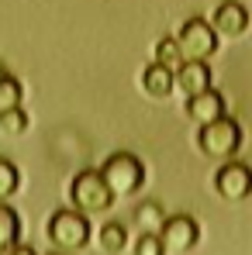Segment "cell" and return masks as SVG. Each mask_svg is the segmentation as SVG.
Masks as SVG:
<instances>
[{"instance_id":"cell-1","label":"cell","mask_w":252,"mask_h":255,"mask_svg":"<svg viewBox=\"0 0 252 255\" xmlns=\"http://www.w3.org/2000/svg\"><path fill=\"white\" fill-rule=\"evenodd\" d=\"M48 242L55 245V252H80L90 242V217L80 214L76 207H59L45 224Z\"/></svg>"},{"instance_id":"cell-2","label":"cell","mask_w":252,"mask_h":255,"mask_svg":"<svg viewBox=\"0 0 252 255\" xmlns=\"http://www.w3.org/2000/svg\"><path fill=\"white\" fill-rule=\"evenodd\" d=\"M114 190L104 183V176H100V169H83L76 172V179L69 183V204L76 207L80 214H104L114 207Z\"/></svg>"},{"instance_id":"cell-3","label":"cell","mask_w":252,"mask_h":255,"mask_svg":"<svg viewBox=\"0 0 252 255\" xmlns=\"http://www.w3.org/2000/svg\"><path fill=\"white\" fill-rule=\"evenodd\" d=\"M100 176H104V183L114 190V197H131V193H138L142 183H145V166H142V159L131 155V152H114V155L104 159Z\"/></svg>"},{"instance_id":"cell-4","label":"cell","mask_w":252,"mask_h":255,"mask_svg":"<svg viewBox=\"0 0 252 255\" xmlns=\"http://www.w3.org/2000/svg\"><path fill=\"white\" fill-rule=\"evenodd\" d=\"M197 148L211 155V159H232L239 148H242V128L239 121H232L228 114L225 118H218V121H211L197 131Z\"/></svg>"},{"instance_id":"cell-5","label":"cell","mask_w":252,"mask_h":255,"mask_svg":"<svg viewBox=\"0 0 252 255\" xmlns=\"http://www.w3.org/2000/svg\"><path fill=\"white\" fill-rule=\"evenodd\" d=\"M176 42H180V52H183V62H208L211 55L218 52V31L204 17H190L180 28Z\"/></svg>"},{"instance_id":"cell-6","label":"cell","mask_w":252,"mask_h":255,"mask_svg":"<svg viewBox=\"0 0 252 255\" xmlns=\"http://www.w3.org/2000/svg\"><path fill=\"white\" fill-rule=\"evenodd\" d=\"M197 238H201V228H197V221L190 214H173V217L163 221V228H159V242H163V252L166 255L190 252L197 245Z\"/></svg>"},{"instance_id":"cell-7","label":"cell","mask_w":252,"mask_h":255,"mask_svg":"<svg viewBox=\"0 0 252 255\" xmlns=\"http://www.w3.org/2000/svg\"><path fill=\"white\" fill-rule=\"evenodd\" d=\"M214 190H218L221 200H232V204L252 197V169L246 166V162L228 159L221 169L214 172Z\"/></svg>"},{"instance_id":"cell-8","label":"cell","mask_w":252,"mask_h":255,"mask_svg":"<svg viewBox=\"0 0 252 255\" xmlns=\"http://www.w3.org/2000/svg\"><path fill=\"white\" fill-rule=\"evenodd\" d=\"M249 24H252V14L239 0H225L211 14V28L218 31V38H242L249 31Z\"/></svg>"},{"instance_id":"cell-9","label":"cell","mask_w":252,"mask_h":255,"mask_svg":"<svg viewBox=\"0 0 252 255\" xmlns=\"http://www.w3.org/2000/svg\"><path fill=\"white\" fill-rule=\"evenodd\" d=\"M187 118H190L197 128L211 125V121H218V118H225V93H218V90L211 86V90L197 93V97H187Z\"/></svg>"},{"instance_id":"cell-10","label":"cell","mask_w":252,"mask_h":255,"mask_svg":"<svg viewBox=\"0 0 252 255\" xmlns=\"http://www.w3.org/2000/svg\"><path fill=\"white\" fill-rule=\"evenodd\" d=\"M142 90H145L152 100H166L169 93L176 90V73L166 69V66H159V62H149V66L142 69Z\"/></svg>"},{"instance_id":"cell-11","label":"cell","mask_w":252,"mask_h":255,"mask_svg":"<svg viewBox=\"0 0 252 255\" xmlns=\"http://www.w3.org/2000/svg\"><path fill=\"white\" fill-rule=\"evenodd\" d=\"M176 90H183L187 97L211 90V66L208 62H183L176 69Z\"/></svg>"},{"instance_id":"cell-12","label":"cell","mask_w":252,"mask_h":255,"mask_svg":"<svg viewBox=\"0 0 252 255\" xmlns=\"http://www.w3.org/2000/svg\"><path fill=\"white\" fill-rule=\"evenodd\" d=\"M17 238H21V217H17V211H10L0 200V255H10Z\"/></svg>"},{"instance_id":"cell-13","label":"cell","mask_w":252,"mask_h":255,"mask_svg":"<svg viewBox=\"0 0 252 255\" xmlns=\"http://www.w3.org/2000/svg\"><path fill=\"white\" fill-rule=\"evenodd\" d=\"M163 221H166V214H163V207H159L156 200H149V204H142V207L135 211V224H138L142 235H159Z\"/></svg>"},{"instance_id":"cell-14","label":"cell","mask_w":252,"mask_h":255,"mask_svg":"<svg viewBox=\"0 0 252 255\" xmlns=\"http://www.w3.org/2000/svg\"><path fill=\"white\" fill-rule=\"evenodd\" d=\"M125 245H128L125 224H121V221H107V224L100 228V249L107 255H118V252H125Z\"/></svg>"},{"instance_id":"cell-15","label":"cell","mask_w":252,"mask_h":255,"mask_svg":"<svg viewBox=\"0 0 252 255\" xmlns=\"http://www.w3.org/2000/svg\"><path fill=\"white\" fill-rule=\"evenodd\" d=\"M21 100H24L21 80L10 76V73H3L0 76V111H14V107H21Z\"/></svg>"},{"instance_id":"cell-16","label":"cell","mask_w":252,"mask_h":255,"mask_svg":"<svg viewBox=\"0 0 252 255\" xmlns=\"http://www.w3.org/2000/svg\"><path fill=\"white\" fill-rule=\"evenodd\" d=\"M152 62H159V66H166V69H180L183 66V52H180V42L176 38H159L156 42V55H152Z\"/></svg>"},{"instance_id":"cell-17","label":"cell","mask_w":252,"mask_h":255,"mask_svg":"<svg viewBox=\"0 0 252 255\" xmlns=\"http://www.w3.org/2000/svg\"><path fill=\"white\" fill-rule=\"evenodd\" d=\"M17 190H21V172H17V166L10 159H0V200L7 204Z\"/></svg>"},{"instance_id":"cell-18","label":"cell","mask_w":252,"mask_h":255,"mask_svg":"<svg viewBox=\"0 0 252 255\" xmlns=\"http://www.w3.org/2000/svg\"><path fill=\"white\" fill-rule=\"evenodd\" d=\"M0 131L10 134V138H21L28 131V114L24 107H14V111H0Z\"/></svg>"},{"instance_id":"cell-19","label":"cell","mask_w":252,"mask_h":255,"mask_svg":"<svg viewBox=\"0 0 252 255\" xmlns=\"http://www.w3.org/2000/svg\"><path fill=\"white\" fill-rule=\"evenodd\" d=\"M135 255H166V252H163L159 235H138V242H135Z\"/></svg>"},{"instance_id":"cell-20","label":"cell","mask_w":252,"mask_h":255,"mask_svg":"<svg viewBox=\"0 0 252 255\" xmlns=\"http://www.w3.org/2000/svg\"><path fill=\"white\" fill-rule=\"evenodd\" d=\"M10 255H38V252H35L31 245H21V242H17V245L10 249Z\"/></svg>"},{"instance_id":"cell-21","label":"cell","mask_w":252,"mask_h":255,"mask_svg":"<svg viewBox=\"0 0 252 255\" xmlns=\"http://www.w3.org/2000/svg\"><path fill=\"white\" fill-rule=\"evenodd\" d=\"M3 73H7V69H3V66H0V76H3Z\"/></svg>"},{"instance_id":"cell-22","label":"cell","mask_w":252,"mask_h":255,"mask_svg":"<svg viewBox=\"0 0 252 255\" xmlns=\"http://www.w3.org/2000/svg\"><path fill=\"white\" fill-rule=\"evenodd\" d=\"M55 255H66V252H55Z\"/></svg>"}]
</instances>
